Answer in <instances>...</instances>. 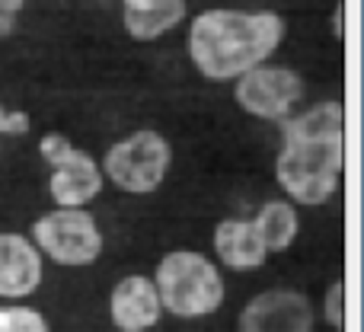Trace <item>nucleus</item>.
<instances>
[{"label": "nucleus", "mask_w": 364, "mask_h": 332, "mask_svg": "<svg viewBox=\"0 0 364 332\" xmlns=\"http://www.w3.org/2000/svg\"><path fill=\"white\" fill-rule=\"evenodd\" d=\"M282 128L275 154V182L297 208H320L339 195L346 169V106L320 100L297 109Z\"/></svg>", "instance_id": "1"}, {"label": "nucleus", "mask_w": 364, "mask_h": 332, "mask_svg": "<svg viewBox=\"0 0 364 332\" xmlns=\"http://www.w3.org/2000/svg\"><path fill=\"white\" fill-rule=\"evenodd\" d=\"M282 13L211 6L192 16L186 32V51L192 68L211 83H233L246 70L265 64L284 42Z\"/></svg>", "instance_id": "2"}, {"label": "nucleus", "mask_w": 364, "mask_h": 332, "mask_svg": "<svg viewBox=\"0 0 364 332\" xmlns=\"http://www.w3.org/2000/svg\"><path fill=\"white\" fill-rule=\"evenodd\" d=\"M154 288L164 314L176 320H205L224 304V275L218 262L198 250H170L154 269Z\"/></svg>", "instance_id": "3"}, {"label": "nucleus", "mask_w": 364, "mask_h": 332, "mask_svg": "<svg viewBox=\"0 0 364 332\" xmlns=\"http://www.w3.org/2000/svg\"><path fill=\"white\" fill-rule=\"evenodd\" d=\"M170 166L173 144L166 141V134L154 128H138L119 138L106 147L100 160L102 179L125 195H154L166 182Z\"/></svg>", "instance_id": "4"}, {"label": "nucleus", "mask_w": 364, "mask_h": 332, "mask_svg": "<svg viewBox=\"0 0 364 332\" xmlns=\"http://www.w3.org/2000/svg\"><path fill=\"white\" fill-rule=\"evenodd\" d=\"M29 240L42 259H51L61 269H87L96 265L106 250V237H102L96 218L87 208H51L42 218L32 220Z\"/></svg>", "instance_id": "5"}, {"label": "nucleus", "mask_w": 364, "mask_h": 332, "mask_svg": "<svg viewBox=\"0 0 364 332\" xmlns=\"http://www.w3.org/2000/svg\"><path fill=\"white\" fill-rule=\"evenodd\" d=\"M38 157L48 166V195L58 208H87L106 188L100 160L74 147L68 134H42L38 138Z\"/></svg>", "instance_id": "6"}, {"label": "nucleus", "mask_w": 364, "mask_h": 332, "mask_svg": "<svg viewBox=\"0 0 364 332\" xmlns=\"http://www.w3.org/2000/svg\"><path fill=\"white\" fill-rule=\"evenodd\" d=\"M304 96H307V83L288 64H259V68L246 70L243 77L233 80V102L243 109L250 119L259 122H284L301 109Z\"/></svg>", "instance_id": "7"}, {"label": "nucleus", "mask_w": 364, "mask_h": 332, "mask_svg": "<svg viewBox=\"0 0 364 332\" xmlns=\"http://www.w3.org/2000/svg\"><path fill=\"white\" fill-rule=\"evenodd\" d=\"M237 332H316L314 304L294 288L259 291L240 310Z\"/></svg>", "instance_id": "8"}, {"label": "nucleus", "mask_w": 364, "mask_h": 332, "mask_svg": "<svg viewBox=\"0 0 364 332\" xmlns=\"http://www.w3.org/2000/svg\"><path fill=\"white\" fill-rule=\"evenodd\" d=\"M45 278V259L29 240V233H0V301H26L38 291Z\"/></svg>", "instance_id": "9"}, {"label": "nucleus", "mask_w": 364, "mask_h": 332, "mask_svg": "<svg viewBox=\"0 0 364 332\" xmlns=\"http://www.w3.org/2000/svg\"><path fill=\"white\" fill-rule=\"evenodd\" d=\"M164 316V304L151 275H125L109 291V320L119 332H151Z\"/></svg>", "instance_id": "10"}, {"label": "nucleus", "mask_w": 364, "mask_h": 332, "mask_svg": "<svg viewBox=\"0 0 364 332\" xmlns=\"http://www.w3.org/2000/svg\"><path fill=\"white\" fill-rule=\"evenodd\" d=\"M211 250H214V259L220 265H227L230 272H256L269 259L262 237L252 227V220L246 218L218 220L211 230Z\"/></svg>", "instance_id": "11"}, {"label": "nucleus", "mask_w": 364, "mask_h": 332, "mask_svg": "<svg viewBox=\"0 0 364 332\" xmlns=\"http://www.w3.org/2000/svg\"><path fill=\"white\" fill-rule=\"evenodd\" d=\"M188 16L186 0H154L144 10H122V26L134 42H157L166 32L179 29Z\"/></svg>", "instance_id": "12"}, {"label": "nucleus", "mask_w": 364, "mask_h": 332, "mask_svg": "<svg viewBox=\"0 0 364 332\" xmlns=\"http://www.w3.org/2000/svg\"><path fill=\"white\" fill-rule=\"evenodd\" d=\"M252 227L259 230L265 250L272 252H288L294 246L297 233H301V214H297V205L288 198H269L256 208L252 214Z\"/></svg>", "instance_id": "13"}, {"label": "nucleus", "mask_w": 364, "mask_h": 332, "mask_svg": "<svg viewBox=\"0 0 364 332\" xmlns=\"http://www.w3.org/2000/svg\"><path fill=\"white\" fill-rule=\"evenodd\" d=\"M0 332H51V329L48 320L36 307H23V304L13 301L0 307Z\"/></svg>", "instance_id": "14"}, {"label": "nucleus", "mask_w": 364, "mask_h": 332, "mask_svg": "<svg viewBox=\"0 0 364 332\" xmlns=\"http://www.w3.org/2000/svg\"><path fill=\"white\" fill-rule=\"evenodd\" d=\"M323 320L333 329L342 332V323H346V282H333L323 294Z\"/></svg>", "instance_id": "15"}, {"label": "nucleus", "mask_w": 364, "mask_h": 332, "mask_svg": "<svg viewBox=\"0 0 364 332\" xmlns=\"http://www.w3.org/2000/svg\"><path fill=\"white\" fill-rule=\"evenodd\" d=\"M32 132V115L26 109H6L0 102V138H23Z\"/></svg>", "instance_id": "16"}, {"label": "nucleus", "mask_w": 364, "mask_h": 332, "mask_svg": "<svg viewBox=\"0 0 364 332\" xmlns=\"http://www.w3.org/2000/svg\"><path fill=\"white\" fill-rule=\"evenodd\" d=\"M29 0H0V38H10Z\"/></svg>", "instance_id": "17"}, {"label": "nucleus", "mask_w": 364, "mask_h": 332, "mask_svg": "<svg viewBox=\"0 0 364 332\" xmlns=\"http://www.w3.org/2000/svg\"><path fill=\"white\" fill-rule=\"evenodd\" d=\"M333 36L342 38V4L333 6Z\"/></svg>", "instance_id": "18"}, {"label": "nucleus", "mask_w": 364, "mask_h": 332, "mask_svg": "<svg viewBox=\"0 0 364 332\" xmlns=\"http://www.w3.org/2000/svg\"><path fill=\"white\" fill-rule=\"evenodd\" d=\"M147 4H154V0H122V10H144Z\"/></svg>", "instance_id": "19"}]
</instances>
